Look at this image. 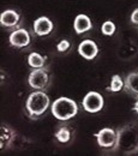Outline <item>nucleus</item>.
I'll list each match as a JSON object with an SVG mask.
<instances>
[{
	"label": "nucleus",
	"mask_w": 138,
	"mask_h": 156,
	"mask_svg": "<svg viewBox=\"0 0 138 156\" xmlns=\"http://www.w3.org/2000/svg\"><path fill=\"white\" fill-rule=\"evenodd\" d=\"M118 143L115 153L129 156L138 154V122L130 121L117 129Z\"/></svg>",
	"instance_id": "1"
},
{
	"label": "nucleus",
	"mask_w": 138,
	"mask_h": 156,
	"mask_svg": "<svg viewBox=\"0 0 138 156\" xmlns=\"http://www.w3.org/2000/svg\"><path fill=\"white\" fill-rule=\"evenodd\" d=\"M51 100L46 91L34 90L29 94L25 101V112L30 120H39L46 117L48 109L51 108Z\"/></svg>",
	"instance_id": "2"
},
{
	"label": "nucleus",
	"mask_w": 138,
	"mask_h": 156,
	"mask_svg": "<svg viewBox=\"0 0 138 156\" xmlns=\"http://www.w3.org/2000/svg\"><path fill=\"white\" fill-rule=\"evenodd\" d=\"M51 112L55 119L66 122L76 117L79 112V106L75 100L66 96H60L51 105Z\"/></svg>",
	"instance_id": "3"
},
{
	"label": "nucleus",
	"mask_w": 138,
	"mask_h": 156,
	"mask_svg": "<svg viewBox=\"0 0 138 156\" xmlns=\"http://www.w3.org/2000/svg\"><path fill=\"white\" fill-rule=\"evenodd\" d=\"M52 80L53 77L48 66L42 69H31L29 76L27 78V83L33 90H42V91L48 90V88L52 84Z\"/></svg>",
	"instance_id": "4"
},
{
	"label": "nucleus",
	"mask_w": 138,
	"mask_h": 156,
	"mask_svg": "<svg viewBox=\"0 0 138 156\" xmlns=\"http://www.w3.org/2000/svg\"><path fill=\"white\" fill-rule=\"evenodd\" d=\"M94 137L96 138V143L100 148L107 153H115L117 150V143H118V132L117 129L113 127H103L94 133Z\"/></svg>",
	"instance_id": "5"
},
{
	"label": "nucleus",
	"mask_w": 138,
	"mask_h": 156,
	"mask_svg": "<svg viewBox=\"0 0 138 156\" xmlns=\"http://www.w3.org/2000/svg\"><path fill=\"white\" fill-rule=\"evenodd\" d=\"M0 25L6 31H13L24 27V17L18 10L7 9L0 15Z\"/></svg>",
	"instance_id": "6"
},
{
	"label": "nucleus",
	"mask_w": 138,
	"mask_h": 156,
	"mask_svg": "<svg viewBox=\"0 0 138 156\" xmlns=\"http://www.w3.org/2000/svg\"><path fill=\"white\" fill-rule=\"evenodd\" d=\"M9 44L19 51H25L29 49L33 44V35L31 33L25 28H19L17 30H13L9 35Z\"/></svg>",
	"instance_id": "7"
},
{
	"label": "nucleus",
	"mask_w": 138,
	"mask_h": 156,
	"mask_svg": "<svg viewBox=\"0 0 138 156\" xmlns=\"http://www.w3.org/2000/svg\"><path fill=\"white\" fill-rule=\"evenodd\" d=\"M82 107L87 113H100L104 107V98L99 91H89L82 100Z\"/></svg>",
	"instance_id": "8"
},
{
	"label": "nucleus",
	"mask_w": 138,
	"mask_h": 156,
	"mask_svg": "<svg viewBox=\"0 0 138 156\" xmlns=\"http://www.w3.org/2000/svg\"><path fill=\"white\" fill-rule=\"evenodd\" d=\"M54 31V23L47 16H40L34 20L33 24V34L37 37L49 36Z\"/></svg>",
	"instance_id": "9"
},
{
	"label": "nucleus",
	"mask_w": 138,
	"mask_h": 156,
	"mask_svg": "<svg viewBox=\"0 0 138 156\" xmlns=\"http://www.w3.org/2000/svg\"><path fill=\"white\" fill-rule=\"evenodd\" d=\"M17 137H18V133L12 126L2 122L0 126V149H1V151H5V150L12 148L15 142L17 140Z\"/></svg>",
	"instance_id": "10"
},
{
	"label": "nucleus",
	"mask_w": 138,
	"mask_h": 156,
	"mask_svg": "<svg viewBox=\"0 0 138 156\" xmlns=\"http://www.w3.org/2000/svg\"><path fill=\"white\" fill-rule=\"evenodd\" d=\"M77 52L78 54L85 60H94L97 58L100 53V48L97 43L91 39H85L80 41V43L77 47Z\"/></svg>",
	"instance_id": "11"
},
{
	"label": "nucleus",
	"mask_w": 138,
	"mask_h": 156,
	"mask_svg": "<svg viewBox=\"0 0 138 156\" xmlns=\"http://www.w3.org/2000/svg\"><path fill=\"white\" fill-rule=\"evenodd\" d=\"M75 129L70 124H61L54 132V140L60 145H69L75 139Z\"/></svg>",
	"instance_id": "12"
},
{
	"label": "nucleus",
	"mask_w": 138,
	"mask_h": 156,
	"mask_svg": "<svg viewBox=\"0 0 138 156\" xmlns=\"http://www.w3.org/2000/svg\"><path fill=\"white\" fill-rule=\"evenodd\" d=\"M93 29H94V23H93V20L88 15L79 13L75 17V20H73V30H75V33L77 35H79V36L85 35V34L90 33Z\"/></svg>",
	"instance_id": "13"
},
{
	"label": "nucleus",
	"mask_w": 138,
	"mask_h": 156,
	"mask_svg": "<svg viewBox=\"0 0 138 156\" xmlns=\"http://www.w3.org/2000/svg\"><path fill=\"white\" fill-rule=\"evenodd\" d=\"M117 54H118L119 59H121V60H125V61L132 60L138 55V44L133 41L122 42L119 46Z\"/></svg>",
	"instance_id": "14"
},
{
	"label": "nucleus",
	"mask_w": 138,
	"mask_h": 156,
	"mask_svg": "<svg viewBox=\"0 0 138 156\" xmlns=\"http://www.w3.org/2000/svg\"><path fill=\"white\" fill-rule=\"evenodd\" d=\"M125 88L124 91L133 98H138V70L129 72L125 77Z\"/></svg>",
	"instance_id": "15"
},
{
	"label": "nucleus",
	"mask_w": 138,
	"mask_h": 156,
	"mask_svg": "<svg viewBox=\"0 0 138 156\" xmlns=\"http://www.w3.org/2000/svg\"><path fill=\"white\" fill-rule=\"evenodd\" d=\"M27 64L31 69L47 67V58L39 52H31V53H29V55L27 58Z\"/></svg>",
	"instance_id": "16"
},
{
	"label": "nucleus",
	"mask_w": 138,
	"mask_h": 156,
	"mask_svg": "<svg viewBox=\"0 0 138 156\" xmlns=\"http://www.w3.org/2000/svg\"><path fill=\"white\" fill-rule=\"evenodd\" d=\"M124 88H125V79L117 73V75L112 76L108 87H106V91H108V93H119V91H122Z\"/></svg>",
	"instance_id": "17"
},
{
	"label": "nucleus",
	"mask_w": 138,
	"mask_h": 156,
	"mask_svg": "<svg viewBox=\"0 0 138 156\" xmlns=\"http://www.w3.org/2000/svg\"><path fill=\"white\" fill-rule=\"evenodd\" d=\"M73 48V42L70 39H62L60 40L59 42L57 43L55 46V49L59 54H62V55H66L69 54Z\"/></svg>",
	"instance_id": "18"
},
{
	"label": "nucleus",
	"mask_w": 138,
	"mask_h": 156,
	"mask_svg": "<svg viewBox=\"0 0 138 156\" xmlns=\"http://www.w3.org/2000/svg\"><path fill=\"white\" fill-rule=\"evenodd\" d=\"M101 33H102L103 36L112 37L117 33V25H115V23L112 20H104L102 23V25H101Z\"/></svg>",
	"instance_id": "19"
},
{
	"label": "nucleus",
	"mask_w": 138,
	"mask_h": 156,
	"mask_svg": "<svg viewBox=\"0 0 138 156\" xmlns=\"http://www.w3.org/2000/svg\"><path fill=\"white\" fill-rule=\"evenodd\" d=\"M130 24L136 29L138 28V7L133 9L130 15Z\"/></svg>",
	"instance_id": "20"
},
{
	"label": "nucleus",
	"mask_w": 138,
	"mask_h": 156,
	"mask_svg": "<svg viewBox=\"0 0 138 156\" xmlns=\"http://www.w3.org/2000/svg\"><path fill=\"white\" fill-rule=\"evenodd\" d=\"M132 111L138 115V98H135V103H133V106H132Z\"/></svg>",
	"instance_id": "21"
},
{
	"label": "nucleus",
	"mask_w": 138,
	"mask_h": 156,
	"mask_svg": "<svg viewBox=\"0 0 138 156\" xmlns=\"http://www.w3.org/2000/svg\"><path fill=\"white\" fill-rule=\"evenodd\" d=\"M137 31H138V28H137Z\"/></svg>",
	"instance_id": "22"
}]
</instances>
